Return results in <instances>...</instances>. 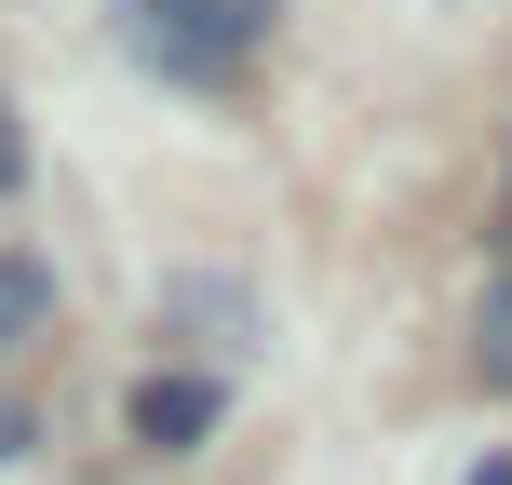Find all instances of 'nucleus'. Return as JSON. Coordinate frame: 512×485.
I'll use <instances>...</instances> for the list:
<instances>
[{
	"label": "nucleus",
	"instance_id": "nucleus-4",
	"mask_svg": "<svg viewBox=\"0 0 512 485\" xmlns=\"http://www.w3.org/2000/svg\"><path fill=\"white\" fill-rule=\"evenodd\" d=\"M472 351H486V378L512 391V270L486 283V310H472Z\"/></svg>",
	"mask_w": 512,
	"mask_h": 485
},
{
	"label": "nucleus",
	"instance_id": "nucleus-6",
	"mask_svg": "<svg viewBox=\"0 0 512 485\" xmlns=\"http://www.w3.org/2000/svg\"><path fill=\"white\" fill-rule=\"evenodd\" d=\"M27 176V149H14V108H0V189H14Z\"/></svg>",
	"mask_w": 512,
	"mask_h": 485
},
{
	"label": "nucleus",
	"instance_id": "nucleus-7",
	"mask_svg": "<svg viewBox=\"0 0 512 485\" xmlns=\"http://www.w3.org/2000/svg\"><path fill=\"white\" fill-rule=\"evenodd\" d=\"M472 485H512V459H486V472H472Z\"/></svg>",
	"mask_w": 512,
	"mask_h": 485
},
{
	"label": "nucleus",
	"instance_id": "nucleus-5",
	"mask_svg": "<svg viewBox=\"0 0 512 485\" xmlns=\"http://www.w3.org/2000/svg\"><path fill=\"white\" fill-rule=\"evenodd\" d=\"M27 432H41V418H27V405H14V391H0V472H14V459H27Z\"/></svg>",
	"mask_w": 512,
	"mask_h": 485
},
{
	"label": "nucleus",
	"instance_id": "nucleus-2",
	"mask_svg": "<svg viewBox=\"0 0 512 485\" xmlns=\"http://www.w3.org/2000/svg\"><path fill=\"white\" fill-rule=\"evenodd\" d=\"M203 432H216V378H149L135 391V445L176 459V445H203Z\"/></svg>",
	"mask_w": 512,
	"mask_h": 485
},
{
	"label": "nucleus",
	"instance_id": "nucleus-3",
	"mask_svg": "<svg viewBox=\"0 0 512 485\" xmlns=\"http://www.w3.org/2000/svg\"><path fill=\"white\" fill-rule=\"evenodd\" d=\"M41 324H54V270H41V256H0V351L41 337Z\"/></svg>",
	"mask_w": 512,
	"mask_h": 485
},
{
	"label": "nucleus",
	"instance_id": "nucleus-1",
	"mask_svg": "<svg viewBox=\"0 0 512 485\" xmlns=\"http://www.w3.org/2000/svg\"><path fill=\"white\" fill-rule=\"evenodd\" d=\"M283 0H135V54H162L176 81H216L243 41H270Z\"/></svg>",
	"mask_w": 512,
	"mask_h": 485
}]
</instances>
